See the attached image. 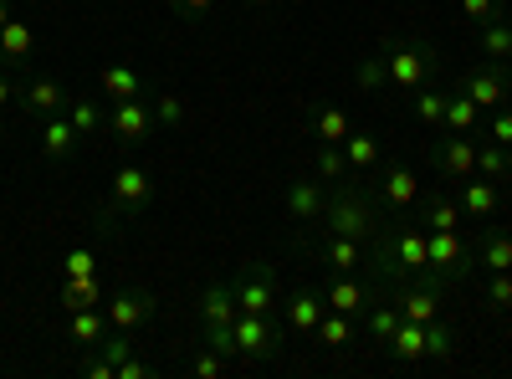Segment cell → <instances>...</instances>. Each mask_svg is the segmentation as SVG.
Wrapping results in <instances>:
<instances>
[{
	"label": "cell",
	"mask_w": 512,
	"mask_h": 379,
	"mask_svg": "<svg viewBox=\"0 0 512 379\" xmlns=\"http://www.w3.org/2000/svg\"><path fill=\"white\" fill-rule=\"evenodd\" d=\"M369 272L384 287H400V282L420 277L425 272V231L405 216H390L369 241Z\"/></svg>",
	"instance_id": "cell-1"
},
{
	"label": "cell",
	"mask_w": 512,
	"mask_h": 379,
	"mask_svg": "<svg viewBox=\"0 0 512 379\" xmlns=\"http://www.w3.org/2000/svg\"><path fill=\"white\" fill-rule=\"evenodd\" d=\"M318 226L328 236H354V241H374V231L384 226L379 221V200L374 190H359V185H328V205Z\"/></svg>",
	"instance_id": "cell-2"
},
{
	"label": "cell",
	"mask_w": 512,
	"mask_h": 379,
	"mask_svg": "<svg viewBox=\"0 0 512 379\" xmlns=\"http://www.w3.org/2000/svg\"><path fill=\"white\" fill-rule=\"evenodd\" d=\"M379 57H384V82L400 93H420L425 82L436 77L441 57L431 41H420V36H390V41H379Z\"/></svg>",
	"instance_id": "cell-3"
},
{
	"label": "cell",
	"mask_w": 512,
	"mask_h": 379,
	"mask_svg": "<svg viewBox=\"0 0 512 379\" xmlns=\"http://www.w3.org/2000/svg\"><path fill=\"white\" fill-rule=\"evenodd\" d=\"M154 205V180L139 164H118L108 180V210H103V231H113L118 221H139Z\"/></svg>",
	"instance_id": "cell-4"
},
{
	"label": "cell",
	"mask_w": 512,
	"mask_h": 379,
	"mask_svg": "<svg viewBox=\"0 0 512 379\" xmlns=\"http://www.w3.org/2000/svg\"><path fill=\"white\" fill-rule=\"evenodd\" d=\"M231 333H236V359L246 364H267L287 349V328L272 313H236Z\"/></svg>",
	"instance_id": "cell-5"
},
{
	"label": "cell",
	"mask_w": 512,
	"mask_h": 379,
	"mask_svg": "<svg viewBox=\"0 0 512 379\" xmlns=\"http://www.w3.org/2000/svg\"><path fill=\"white\" fill-rule=\"evenodd\" d=\"M425 272H436L446 282L477 277V251L461 231H425Z\"/></svg>",
	"instance_id": "cell-6"
},
{
	"label": "cell",
	"mask_w": 512,
	"mask_h": 379,
	"mask_svg": "<svg viewBox=\"0 0 512 379\" xmlns=\"http://www.w3.org/2000/svg\"><path fill=\"white\" fill-rule=\"evenodd\" d=\"M231 292L241 313H277V267L272 262H241L231 272Z\"/></svg>",
	"instance_id": "cell-7"
},
{
	"label": "cell",
	"mask_w": 512,
	"mask_h": 379,
	"mask_svg": "<svg viewBox=\"0 0 512 379\" xmlns=\"http://www.w3.org/2000/svg\"><path fill=\"white\" fill-rule=\"evenodd\" d=\"M154 108H149V98H123V103H108V134H113V144L118 149H144L149 139H154Z\"/></svg>",
	"instance_id": "cell-8"
},
{
	"label": "cell",
	"mask_w": 512,
	"mask_h": 379,
	"mask_svg": "<svg viewBox=\"0 0 512 379\" xmlns=\"http://www.w3.org/2000/svg\"><path fill=\"white\" fill-rule=\"evenodd\" d=\"M461 93L472 98L477 108H502V103H512V72H507V62H472L461 72Z\"/></svg>",
	"instance_id": "cell-9"
},
{
	"label": "cell",
	"mask_w": 512,
	"mask_h": 379,
	"mask_svg": "<svg viewBox=\"0 0 512 379\" xmlns=\"http://www.w3.org/2000/svg\"><path fill=\"white\" fill-rule=\"evenodd\" d=\"M395 308H400L410 323L441 318V308H446V277L420 272V282H400V287H395Z\"/></svg>",
	"instance_id": "cell-10"
},
{
	"label": "cell",
	"mask_w": 512,
	"mask_h": 379,
	"mask_svg": "<svg viewBox=\"0 0 512 379\" xmlns=\"http://www.w3.org/2000/svg\"><path fill=\"white\" fill-rule=\"evenodd\" d=\"M103 313H108V328L134 333V328H144L159 313V303H154L149 287H118L113 298H103Z\"/></svg>",
	"instance_id": "cell-11"
},
{
	"label": "cell",
	"mask_w": 512,
	"mask_h": 379,
	"mask_svg": "<svg viewBox=\"0 0 512 379\" xmlns=\"http://www.w3.org/2000/svg\"><path fill=\"white\" fill-rule=\"evenodd\" d=\"M374 200L390 210V216H405V210H415L420 200V175L410 170V164H390V170H374Z\"/></svg>",
	"instance_id": "cell-12"
},
{
	"label": "cell",
	"mask_w": 512,
	"mask_h": 379,
	"mask_svg": "<svg viewBox=\"0 0 512 379\" xmlns=\"http://www.w3.org/2000/svg\"><path fill=\"white\" fill-rule=\"evenodd\" d=\"M379 277H369V282H354V272L349 277H328V287H323V303L333 308V313H369L374 303H379Z\"/></svg>",
	"instance_id": "cell-13"
},
{
	"label": "cell",
	"mask_w": 512,
	"mask_h": 379,
	"mask_svg": "<svg viewBox=\"0 0 512 379\" xmlns=\"http://www.w3.org/2000/svg\"><path fill=\"white\" fill-rule=\"evenodd\" d=\"M431 159L446 180H466V175H477V139L472 134H441L431 144Z\"/></svg>",
	"instance_id": "cell-14"
},
{
	"label": "cell",
	"mask_w": 512,
	"mask_h": 379,
	"mask_svg": "<svg viewBox=\"0 0 512 379\" xmlns=\"http://www.w3.org/2000/svg\"><path fill=\"white\" fill-rule=\"evenodd\" d=\"M98 98L123 103V98H149V77L134 62H103L98 72Z\"/></svg>",
	"instance_id": "cell-15"
},
{
	"label": "cell",
	"mask_w": 512,
	"mask_h": 379,
	"mask_svg": "<svg viewBox=\"0 0 512 379\" xmlns=\"http://www.w3.org/2000/svg\"><path fill=\"white\" fill-rule=\"evenodd\" d=\"M456 200H461V216L466 221H492L497 210H502V185L487 180V175H466Z\"/></svg>",
	"instance_id": "cell-16"
},
{
	"label": "cell",
	"mask_w": 512,
	"mask_h": 379,
	"mask_svg": "<svg viewBox=\"0 0 512 379\" xmlns=\"http://www.w3.org/2000/svg\"><path fill=\"white\" fill-rule=\"evenodd\" d=\"M461 200L456 195H441V190H431V195H420L415 200V226L420 231H461Z\"/></svg>",
	"instance_id": "cell-17"
},
{
	"label": "cell",
	"mask_w": 512,
	"mask_h": 379,
	"mask_svg": "<svg viewBox=\"0 0 512 379\" xmlns=\"http://www.w3.org/2000/svg\"><path fill=\"white\" fill-rule=\"evenodd\" d=\"M318 262L328 267V277H349L359 267H369V241H354V236H328Z\"/></svg>",
	"instance_id": "cell-18"
},
{
	"label": "cell",
	"mask_w": 512,
	"mask_h": 379,
	"mask_svg": "<svg viewBox=\"0 0 512 379\" xmlns=\"http://www.w3.org/2000/svg\"><path fill=\"white\" fill-rule=\"evenodd\" d=\"M21 108L31 118H57L67 108V88L57 77H31V82H21Z\"/></svg>",
	"instance_id": "cell-19"
},
{
	"label": "cell",
	"mask_w": 512,
	"mask_h": 379,
	"mask_svg": "<svg viewBox=\"0 0 512 379\" xmlns=\"http://www.w3.org/2000/svg\"><path fill=\"white\" fill-rule=\"evenodd\" d=\"M282 200H287V216L292 221H308L313 226L323 216V205H328V185L323 180H292Z\"/></svg>",
	"instance_id": "cell-20"
},
{
	"label": "cell",
	"mask_w": 512,
	"mask_h": 379,
	"mask_svg": "<svg viewBox=\"0 0 512 379\" xmlns=\"http://www.w3.org/2000/svg\"><path fill=\"white\" fill-rule=\"evenodd\" d=\"M477 251V272H512V236L482 221V236L472 241Z\"/></svg>",
	"instance_id": "cell-21"
},
{
	"label": "cell",
	"mask_w": 512,
	"mask_h": 379,
	"mask_svg": "<svg viewBox=\"0 0 512 379\" xmlns=\"http://www.w3.org/2000/svg\"><path fill=\"white\" fill-rule=\"evenodd\" d=\"M236 292H231V282H210L205 292H200V328H231L236 323Z\"/></svg>",
	"instance_id": "cell-22"
},
{
	"label": "cell",
	"mask_w": 512,
	"mask_h": 379,
	"mask_svg": "<svg viewBox=\"0 0 512 379\" xmlns=\"http://www.w3.org/2000/svg\"><path fill=\"white\" fill-rule=\"evenodd\" d=\"M31 52H36V31L21 16H11L6 26H0V62H6L11 72H21L31 62Z\"/></svg>",
	"instance_id": "cell-23"
},
{
	"label": "cell",
	"mask_w": 512,
	"mask_h": 379,
	"mask_svg": "<svg viewBox=\"0 0 512 379\" xmlns=\"http://www.w3.org/2000/svg\"><path fill=\"white\" fill-rule=\"evenodd\" d=\"M328 313V303H323V292H308V287H297L292 298H287V333H297V339H313V328H318V318Z\"/></svg>",
	"instance_id": "cell-24"
},
{
	"label": "cell",
	"mask_w": 512,
	"mask_h": 379,
	"mask_svg": "<svg viewBox=\"0 0 512 379\" xmlns=\"http://www.w3.org/2000/svg\"><path fill=\"white\" fill-rule=\"evenodd\" d=\"M77 129H72V118L67 113H57V118H41V154H47L52 164H67L72 154H77Z\"/></svg>",
	"instance_id": "cell-25"
},
{
	"label": "cell",
	"mask_w": 512,
	"mask_h": 379,
	"mask_svg": "<svg viewBox=\"0 0 512 379\" xmlns=\"http://www.w3.org/2000/svg\"><path fill=\"white\" fill-rule=\"evenodd\" d=\"M62 113L72 118L77 139H93V134H103V129H108V108H103L98 98H67V108H62Z\"/></svg>",
	"instance_id": "cell-26"
},
{
	"label": "cell",
	"mask_w": 512,
	"mask_h": 379,
	"mask_svg": "<svg viewBox=\"0 0 512 379\" xmlns=\"http://www.w3.org/2000/svg\"><path fill=\"white\" fill-rule=\"evenodd\" d=\"M57 303H62L67 313H77V308H103L98 272H93V277H62V287H57Z\"/></svg>",
	"instance_id": "cell-27"
},
{
	"label": "cell",
	"mask_w": 512,
	"mask_h": 379,
	"mask_svg": "<svg viewBox=\"0 0 512 379\" xmlns=\"http://www.w3.org/2000/svg\"><path fill=\"white\" fill-rule=\"evenodd\" d=\"M477 129H482V108L466 93H451L446 98V118H441V134H477Z\"/></svg>",
	"instance_id": "cell-28"
},
{
	"label": "cell",
	"mask_w": 512,
	"mask_h": 379,
	"mask_svg": "<svg viewBox=\"0 0 512 379\" xmlns=\"http://www.w3.org/2000/svg\"><path fill=\"white\" fill-rule=\"evenodd\" d=\"M477 47H482L487 62H512V21L497 16V21L477 26Z\"/></svg>",
	"instance_id": "cell-29"
},
{
	"label": "cell",
	"mask_w": 512,
	"mask_h": 379,
	"mask_svg": "<svg viewBox=\"0 0 512 379\" xmlns=\"http://www.w3.org/2000/svg\"><path fill=\"white\" fill-rule=\"evenodd\" d=\"M67 333H72V344L98 349V344H103V333H108V313H103V308H77L72 323H67Z\"/></svg>",
	"instance_id": "cell-30"
},
{
	"label": "cell",
	"mask_w": 512,
	"mask_h": 379,
	"mask_svg": "<svg viewBox=\"0 0 512 379\" xmlns=\"http://www.w3.org/2000/svg\"><path fill=\"white\" fill-rule=\"evenodd\" d=\"M425 359H431V364H446V359H456V323H451L446 313L425 323Z\"/></svg>",
	"instance_id": "cell-31"
},
{
	"label": "cell",
	"mask_w": 512,
	"mask_h": 379,
	"mask_svg": "<svg viewBox=\"0 0 512 379\" xmlns=\"http://www.w3.org/2000/svg\"><path fill=\"white\" fill-rule=\"evenodd\" d=\"M390 359H400V364H420L425 359V323H400L395 333H390Z\"/></svg>",
	"instance_id": "cell-32"
},
{
	"label": "cell",
	"mask_w": 512,
	"mask_h": 379,
	"mask_svg": "<svg viewBox=\"0 0 512 379\" xmlns=\"http://www.w3.org/2000/svg\"><path fill=\"white\" fill-rule=\"evenodd\" d=\"M344 159H349V170H354V175H374V170H379V139L364 134V129H359V134L349 129V139H344Z\"/></svg>",
	"instance_id": "cell-33"
},
{
	"label": "cell",
	"mask_w": 512,
	"mask_h": 379,
	"mask_svg": "<svg viewBox=\"0 0 512 379\" xmlns=\"http://www.w3.org/2000/svg\"><path fill=\"white\" fill-rule=\"evenodd\" d=\"M313 175L323 180V185H344L354 170H349V159H344V144H318V154H313Z\"/></svg>",
	"instance_id": "cell-34"
},
{
	"label": "cell",
	"mask_w": 512,
	"mask_h": 379,
	"mask_svg": "<svg viewBox=\"0 0 512 379\" xmlns=\"http://www.w3.org/2000/svg\"><path fill=\"white\" fill-rule=\"evenodd\" d=\"M313 339H318L323 349H349V344H354V318L328 308V313L318 318V328H313Z\"/></svg>",
	"instance_id": "cell-35"
},
{
	"label": "cell",
	"mask_w": 512,
	"mask_h": 379,
	"mask_svg": "<svg viewBox=\"0 0 512 379\" xmlns=\"http://www.w3.org/2000/svg\"><path fill=\"white\" fill-rule=\"evenodd\" d=\"M477 175H487V180H507L512 175V154H507V144H497V139H482L477 144Z\"/></svg>",
	"instance_id": "cell-36"
},
{
	"label": "cell",
	"mask_w": 512,
	"mask_h": 379,
	"mask_svg": "<svg viewBox=\"0 0 512 379\" xmlns=\"http://www.w3.org/2000/svg\"><path fill=\"white\" fill-rule=\"evenodd\" d=\"M149 108H154L159 129H180V123L190 118V103H185L180 93H149Z\"/></svg>",
	"instance_id": "cell-37"
},
{
	"label": "cell",
	"mask_w": 512,
	"mask_h": 379,
	"mask_svg": "<svg viewBox=\"0 0 512 379\" xmlns=\"http://www.w3.org/2000/svg\"><path fill=\"white\" fill-rule=\"evenodd\" d=\"M313 134H318V144H344L349 139V113L344 108H318L313 113Z\"/></svg>",
	"instance_id": "cell-38"
},
{
	"label": "cell",
	"mask_w": 512,
	"mask_h": 379,
	"mask_svg": "<svg viewBox=\"0 0 512 379\" xmlns=\"http://www.w3.org/2000/svg\"><path fill=\"white\" fill-rule=\"evenodd\" d=\"M446 98H451V93H436V88H420V93H415V103H410V108H415V118L425 123V129H441V118H446Z\"/></svg>",
	"instance_id": "cell-39"
},
{
	"label": "cell",
	"mask_w": 512,
	"mask_h": 379,
	"mask_svg": "<svg viewBox=\"0 0 512 379\" xmlns=\"http://www.w3.org/2000/svg\"><path fill=\"white\" fill-rule=\"evenodd\" d=\"M400 323H405V313H400L395 303H374V308H369V333H374L379 344H390V333H395Z\"/></svg>",
	"instance_id": "cell-40"
},
{
	"label": "cell",
	"mask_w": 512,
	"mask_h": 379,
	"mask_svg": "<svg viewBox=\"0 0 512 379\" xmlns=\"http://www.w3.org/2000/svg\"><path fill=\"white\" fill-rule=\"evenodd\" d=\"M482 298H487L492 313H507L512 308V272H487V292H482Z\"/></svg>",
	"instance_id": "cell-41"
},
{
	"label": "cell",
	"mask_w": 512,
	"mask_h": 379,
	"mask_svg": "<svg viewBox=\"0 0 512 379\" xmlns=\"http://www.w3.org/2000/svg\"><path fill=\"white\" fill-rule=\"evenodd\" d=\"M221 369H226V354H216L210 344L195 349V359H190V374H195V379H216Z\"/></svg>",
	"instance_id": "cell-42"
},
{
	"label": "cell",
	"mask_w": 512,
	"mask_h": 379,
	"mask_svg": "<svg viewBox=\"0 0 512 379\" xmlns=\"http://www.w3.org/2000/svg\"><path fill=\"white\" fill-rule=\"evenodd\" d=\"M461 16L472 21V26H487L502 16V0H461Z\"/></svg>",
	"instance_id": "cell-43"
},
{
	"label": "cell",
	"mask_w": 512,
	"mask_h": 379,
	"mask_svg": "<svg viewBox=\"0 0 512 379\" xmlns=\"http://www.w3.org/2000/svg\"><path fill=\"white\" fill-rule=\"evenodd\" d=\"M354 77H359V88H364V93H374L379 82H384V57H379V52H374V57H359Z\"/></svg>",
	"instance_id": "cell-44"
},
{
	"label": "cell",
	"mask_w": 512,
	"mask_h": 379,
	"mask_svg": "<svg viewBox=\"0 0 512 379\" xmlns=\"http://www.w3.org/2000/svg\"><path fill=\"white\" fill-rule=\"evenodd\" d=\"M98 267H93V251L88 246H77V251H67L62 257V277H93Z\"/></svg>",
	"instance_id": "cell-45"
},
{
	"label": "cell",
	"mask_w": 512,
	"mask_h": 379,
	"mask_svg": "<svg viewBox=\"0 0 512 379\" xmlns=\"http://www.w3.org/2000/svg\"><path fill=\"white\" fill-rule=\"evenodd\" d=\"M487 139H497V144H507V149H512V103L492 108V123H487Z\"/></svg>",
	"instance_id": "cell-46"
},
{
	"label": "cell",
	"mask_w": 512,
	"mask_h": 379,
	"mask_svg": "<svg viewBox=\"0 0 512 379\" xmlns=\"http://www.w3.org/2000/svg\"><path fill=\"white\" fill-rule=\"evenodd\" d=\"M200 344H210L216 354L236 359V333H231V328H200Z\"/></svg>",
	"instance_id": "cell-47"
},
{
	"label": "cell",
	"mask_w": 512,
	"mask_h": 379,
	"mask_svg": "<svg viewBox=\"0 0 512 379\" xmlns=\"http://www.w3.org/2000/svg\"><path fill=\"white\" fill-rule=\"evenodd\" d=\"M77 369H82V374H88V379H118V364H113V359H103L98 349H93L88 359H82Z\"/></svg>",
	"instance_id": "cell-48"
},
{
	"label": "cell",
	"mask_w": 512,
	"mask_h": 379,
	"mask_svg": "<svg viewBox=\"0 0 512 379\" xmlns=\"http://www.w3.org/2000/svg\"><path fill=\"white\" fill-rule=\"evenodd\" d=\"M11 103H21V82H16V72L0 67V118L11 113Z\"/></svg>",
	"instance_id": "cell-49"
},
{
	"label": "cell",
	"mask_w": 512,
	"mask_h": 379,
	"mask_svg": "<svg viewBox=\"0 0 512 379\" xmlns=\"http://www.w3.org/2000/svg\"><path fill=\"white\" fill-rule=\"evenodd\" d=\"M210 6H216V0H169V11H175V16H185V21H200Z\"/></svg>",
	"instance_id": "cell-50"
},
{
	"label": "cell",
	"mask_w": 512,
	"mask_h": 379,
	"mask_svg": "<svg viewBox=\"0 0 512 379\" xmlns=\"http://www.w3.org/2000/svg\"><path fill=\"white\" fill-rule=\"evenodd\" d=\"M118 379H154V369H149L144 359H134V354H128V359L118 364Z\"/></svg>",
	"instance_id": "cell-51"
},
{
	"label": "cell",
	"mask_w": 512,
	"mask_h": 379,
	"mask_svg": "<svg viewBox=\"0 0 512 379\" xmlns=\"http://www.w3.org/2000/svg\"><path fill=\"white\" fill-rule=\"evenodd\" d=\"M11 16H16V6H11V0H0V26H6Z\"/></svg>",
	"instance_id": "cell-52"
},
{
	"label": "cell",
	"mask_w": 512,
	"mask_h": 379,
	"mask_svg": "<svg viewBox=\"0 0 512 379\" xmlns=\"http://www.w3.org/2000/svg\"><path fill=\"white\" fill-rule=\"evenodd\" d=\"M241 6H272V0H241Z\"/></svg>",
	"instance_id": "cell-53"
}]
</instances>
